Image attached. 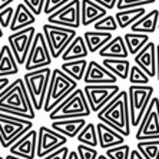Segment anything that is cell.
Returning <instances> with one entry per match:
<instances>
[{
  "label": "cell",
  "instance_id": "1",
  "mask_svg": "<svg viewBox=\"0 0 159 159\" xmlns=\"http://www.w3.org/2000/svg\"><path fill=\"white\" fill-rule=\"evenodd\" d=\"M0 112L33 120L36 109L26 88L25 79H16L0 93Z\"/></svg>",
  "mask_w": 159,
  "mask_h": 159
},
{
  "label": "cell",
  "instance_id": "2",
  "mask_svg": "<svg viewBox=\"0 0 159 159\" xmlns=\"http://www.w3.org/2000/svg\"><path fill=\"white\" fill-rule=\"evenodd\" d=\"M98 119L99 122H103L109 125L111 128L116 129L123 136L130 135V111H129V95L125 90L116 95L113 99L98 112Z\"/></svg>",
  "mask_w": 159,
  "mask_h": 159
},
{
  "label": "cell",
  "instance_id": "3",
  "mask_svg": "<svg viewBox=\"0 0 159 159\" xmlns=\"http://www.w3.org/2000/svg\"><path fill=\"white\" fill-rule=\"evenodd\" d=\"M76 89H78V80L72 79L60 67L59 69H53L43 111L46 113H50L56 106H59L63 100L66 99L70 93H73Z\"/></svg>",
  "mask_w": 159,
  "mask_h": 159
},
{
  "label": "cell",
  "instance_id": "4",
  "mask_svg": "<svg viewBox=\"0 0 159 159\" xmlns=\"http://www.w3.org/2000/svg\"><path fill=\"white\" fill-rule=\"evenodd\" d=\"M92 113L90 105L88 102L86 93L83 89H76L63 100L59 106H56L50 113V120H59V119H70V118H86Z\"/></svg>",
  "mask_w": 159,
  "mask_h": 159
},
{
  "label": "cell",
  "instance_id": "5",
  "mask_svg": "<svg viewBox=\"0 0 159 159\" xmlns=\"http://www.w3.org/2000/svg\"><path fill=\"white\" fill-rule=\"evenodd\" d=\"M30 129H33L32 119L0 112V145L2 148H10L17 139L26 135Z\"/></svg>",
  "mask_w": 159,
  "mask_h": 159
},
{
  "label": "cell",
  "instance_id": "6",
  "mask_svg": "<svg viewBox=\"0 0 159 159\" xmlns=\"http://www.w3.org/2000/svg\"><path fill=\"white\" fill-rule=\"evenodd\" d=\"M52 72L53 70L50 67H42V69H36L32 72H26L23 76L36 112L42 111L44 107V100L48 95L49 83L52 79Z\"/></svg>",
  "mask_w": 159,
  "mask_h": 159
},
{
  "label": "cell",
  "instance_id": "7",
  "mask_svg": "<svg viewBox=\"0 0 159 159\" xmlns=\"http://www.w3.org/2000/svg\"><path fill=\"white\" fill-rule=\"evenodd\" d=\"M129 95V111L132 126H139L153 98V88L151 85H130L128 89Z\"/></svg>",
  "mask_w": 159,
  "mask_h": 159
},
{
  "label": "cell",
  "instance_id": "8",
  "mask_svg": "<svg viewBox=\"0 0 159 159\" xmlns=\"http://www.w3.org/2000/svg\"><path fill=\"white\" fill-rule=\"evenodd\" d=\"M43 34L46 37L48 46L50 49L53 59H59L63 55V52L67 49V46L72 43L76 34V29H69V27L57 26V25H52V23H46L42 27Z\"/></svg>",
  "mask_w": 159,
  "mask_h": 159
},
{
  "label": "cell",
  "instance_id": "9",
  "mask_svg": "<svg viewBox=\"0 0 159 159\" xmlns=\"http://www.w3.org/2000/svg\"><path fill=\"white\" fill-rule=\"evenodd\" d=\"M52 60V53H50L43 32H37L32 43V48H30L27 60L25 63V69L26 72H32L36 69H42V67H49Z\"/></svg>",
  "mask_w": 159,
  "mask_h": 159
},
{
  "label": "cell",
  "instance_id": "10",
  "mask_svg": "<svg viewBox=\"0 0 159 159\" xmlns=\"http://www.w3.org/2000/svg\"><path fill=\"white\" fill-rule=\"evenodd\" d=\"M136 141H149V139H159V99L152 98L148 109L145 112L141 125L138 126L135 133Z\"/></svg>",
  "mask_w": 159,
  "mask_h": 159
},
{
  "label": "cell",
  "instance_id": "11",
  "mask_svg": "<svg viewBox=\"0 0 159 159\" xmlns=\"http://www.w3.org/2000/svg\"><path fill=\"white\" fill-rule=\"evenodd\" d=\"M36 33L37 32L34 26H30L23 30H19V32H11V34L7 36V43L19 65L25 66Z\"/></svg>",
  "mask_w": 159,
  "mask_h": 159
},
{
  "label": "cell",
  "instance_id": "12",
  "mask_svg": "<svg viewBox=\"0 0 159 159\" xmlns=\"http://www.w3.org/2000/svg\"><path fill=\"white\" fill-rule=\"evenodd\" d=\"M67 139L69 138L55 130L52 126H40L37 130V158H44L66 146Z\"/></svg>",
  "mask_w": 159,
  "mask_h": 159
},
{
  "label": "cell",
  "instance_id": "13",
  "mask_svg": "<svg viewBox=\"0 0 159 159\" xmlns=\"http://www.w3.org/2000/svg\"><path fill=\"white\" fill-rule=\"evenodd\" d=\"M48 23L78 30V27L82 26L80 0H70L59 10L53 11L52 15L48 16Z\"/></svg>",
  "mask_w": 159,
  "mask_h": 159
},
{
  "label": "cell",
  "instance_id": "14",
  "mask_svg": "<svg viewBox=\"0 0 159 159\" xmlns=\"http://www.w3.org/2000/svg\"><path fill=\"white\" fill-rule=\"evenodd\" d=\"M83 90L86 93L92 112L98 113L120 92V88L116 83L113 85H85Z\"/></svg>",
  "mask_w": 159,
  "mask_h": 159
},
{
  "label": "cell",
  "instance_id": "15",
  "mask_svg": "<svg viewBox=\"0 0 159 159\" xmlns=\"http://www.w3.org/2000/svg\"><path fill=\"white\" fill-rule=\"evenodd\" d=\"M85 85H113L118 82V78L112 73L103 63H98L96 60H90L86 69Z\"/></svg>",
  "mask_w": 159,
  "mask_h": 159
},
{
  "label": "cell",
  "instance_id": "16",
  "mask_svg": "<svg viewBox=\"0 0 159 159\" xmlns=\"http://www.w3.org/2000/svg\"><path fill=\"white\" fill-rule=\"evenodd\" d=\"M11 155L25 159H34L37 156V130L30 129L26 135L15 142L9 148Z\"/></svg>",
  "mask_w": 159,
  "mask_h": 159
},
{
  "label": "cell",
  "instance_id": "17",
  "mask_svg": "<svg viewBox=\"0 0 159 159\" xmlns=\"http://www.w3.org/2000/svg\"><path fill=\"white\" fill-rule=\"evenodd\" d=\"M135 65L143 69L149 75V78H156V44L149 42L141 52L133 57Z\"/></svg>",
  "mask_w": 159,
  "mask_h": 159
},
{
  "label": "cell",
  "instance_id": "18",
  "mask_svg": "<svg viewBox=\"0 0 159 159\" xmlns=\"http://www.w3.org/2000/svg\"><path fill=\"white\" fill-rule=\"evenodd\" d=\"M98 138H99V148L100 149H109L118 145H122L125 142V136L119 133L116 129L111 128L109 125L103 122L98 123Z\"/></svg>",
  "mask_w": 159,
  "mask_h": 159
},
{
  "label": "cell",
  "instance_id": "19",
  "mask_svg": "<svg viewBox=\"0 0 159 159\" xmlns=\"http://www.w3.org/2000/svg\"><path fill=\"white\" fill-rule=\"evenodd\" d=\"M80 13L82 26H89L105 17L107 15V10L93 0H80Z\"/></svg>",
  "mask_w": 159,
  "mask_h": 159
},
{
  "label": "cell",
  "instance_id": "20",
  "mask_svg": "<svg viewBox=\"0 0 159 159\" xmlns=\"http://www.w3.org/2000/svg\"><path fill=\"white\" fill-rule=\"evenodd\" d=\"M55 130L65 135L67 138H78L80 130L86 126L85 118H70V119H59V120H52L50 125Z\"/></svg>",
  "mask_w": 159,
  "mask_h": 159
},
{
  "label": "cell",
  "instance_id": "21",
  "mask_svg": "<svg viewBox=\"0 0 159 159\" xmlns=\"http://www.w3.org/2000/svg\"><path fill=\"white\" fill-rule=\"evenodd\" d=\"M36 17L33 11L30 10L25 3H19L15 9V16H13V22H11L9 29L11 32H19L26 27L33 26V23H36Z\"/></svg>",
  "mask_w": 159,
  "mask_h": 159
},
{
  "label": "cell",
  "instance_id": "22",
  "mask_svg": "<svg viewBox=\"0 0 159 159\" xmlns=\"http://www.w3.org/2000/svg\"><path fill=\"white\" fill-rule=\"evenodd\" d=\"M129 50L125 43L123 36H115L111 42H107L99 50L100 57H115V59H126L129 56Z\"/></svg>",
  "mask_w": 159,
  "mask_h": 159
},
{
  "label": "cell",
  "instance_id": "23",
  "mask_svg": "<svg viewBox=\"0 0 159 159\" xmlns=\"http://www.w3.org/2000/svg\"><path fill=\"white\" fill-rule=\"evenodd\" d=\"M158 25H159V10L155 9V10L146 11L139 20H136V22L133 23L132 26H130V32L152 34L156 32Z\"/></svg>",
  "mask_w": 159,
  "mask_h": 159
},
{
  "label": "cell",
  "instance_id": "24",
  "mask_svg": "<svg viewBox=\"0 0 159 159\" xmlns=\"http://www.w3.org/2000/svg\"><path fill=\"white\" fill-rule=\"evenodd\" d=\"M19 65L9 44H3L0 49V78H9L19 73Z\"/></svg>",
  "mask_w": 159,
  "mask_h": 159
},
{
  "label": "cell",
  "instance_id": "25",
  "mask_svg": "<svg viewBox=\"0 0 159 159\" xmlns=\"http://www.w3.org/2000/svg\"><path fill=\"white\" fill-rule=\"evenodd\" d=\"M89 55L88 44L85 42L83 36H76L72 40V43L67 46V49L63 52V55L60 56V59L63 62H69V60H78V59H85Z\"/></svg>",
  "mask_w": 159,
  "mask_h": 159
},
{
  "label": "cell",
  "instance_id": "26",
  "mask_svg": "<svg viewBox=\"0 0 159 159\" xmlns=\"http://www.w3.org/2000/svg\"><path fill=\"white\" fill-rule=\"evenodd\" d=\"M85 42L88 44L89 53H96L103 48L107 42L113 39L111 32H100V30H88L83 33Z\"/></svg>",
  "mask_w": 159,
  "mask_h": 159
},
{
  "label": "cell",
  "instance_id": "27",
  "mask_svg": "<svg viewBox=\"0 0 159 159\" xmlns=\"http://www.w3.org/2000/svg\"><path fill=\"white\" fill-rule=\"evenodd\" d=\"M102 63H103V66H106L118 79H120V80H128L130 67H132V65H130V62L128 59L105 57Z\"/></svg>",
  "mask_w": 159,
  "mask_h": 159
},
{
  "label": "cell",
  "instance_id": "28",
  "mask_svg": "<svg viewBox=\"0 0 159 159\" xmlns=\"http://www.w3.org/2000/svg\"><path fill=\"white\" fill-rule=\"evenodd\" d=\"M146 13L145 7H133V9H125V10L116 11V22L119 25V29H126L130 27L133 23L139 20L142 16Z\"/></svg>",
  "mask_w": 159,
  "mask_h": 159
},
{
  "label": "cell",
  "instance_id": "29",
  "mask_svg": "<svg viewBox=\"0 0 159 159\" xmlns=\"http://www.w3.org/2000/svg\"><path fill=\"white\" fill-rule=\"evenodd\" d=\"M88 60L86 59H78V60H69V62H63L60 69L66 75H69L75 80H83L88 69Z\"/></svg>",
  "mask_w": 159,
  "mask_h": 159
},
{
  "label": "cell",
  "instance_id": "30",
  "mask_svg": "<svg viewBox=\"0 0 159 159\" xmlns=\"http://www.w3.org/2000/svg\"><path fill=\"white\" fill-rule=\"evenodd\" d=\"M123 39H125V43L128 46V50L132 56L138 55L142 49L149 43V34L145 33H135V32H130V33L123 34Z\"/></svg>",
  "mask_w": 159,
  "mask_h": 159
},
{
  "label": "cell",
  "instance_id": "31",
  "mask_svg": "<svg viewBox=\"0 0 159 159\" xmlns=\"http://www.w3.org/2000/svg\"><path fill=\"white\" fill-rule=\"evenodd\" d=\"M78 142L92 148H96L99 145V138H98V126L95 123H86V126L80 130V133L78 135Z\"/></svg>",
  "mask_w": 159,
  "mask_h": 159
},
{
  "label": "cell",
  "instance_id": "32",
  "mask_svg": "<svg viewBox=\"0 0 159 159\" xmlns=\"http://www.w3.org/2000/svg\"><path fill=\"white\" fill-rule=\"evenodd\" d=\"M136 149L143 155L145 159H159V139L138 141Z\"/></svg>",
  "mask_w": 159,
  "mask_h": 159
},
{
  "label": "cell",
  "instance_id": "33",
  "mask_svg": "<svg viewBox=\"0 0 159 159\" xmlns=\"http://www.w3.org/2000/svg\"><path fill=\"white\" fill-rule=\"evenodd\" d=\"M130 85H149V75L141 69V67L138 66V65H133L130 67V72H129V78H128Z\"/></svg>",
  "mask_w": 159,
  "mask_h": 159
},
{
  "label": "cell",
  "instance_id": "34",
  "mask_svg": "<svg viewBox=\"0 0 159 159\" xmlns=\"http://www.w3.org/2000/svg\"><path fill=\"white\" fill-rule=\"evenodd\" d=\"M95 30H100V32H116L119 29V25L116 22V17L112 15H106L105 17H102L100 20H98L96 23H93Z\"/></svg>",
  "mask_w": 159,
  "mask_h": 159
},
{
  "label": "cell",
  "instance_id": "35",
  "mask_svg": "<svg viewBox=\"0 0 159 159\" xmlns=\"http://www.w3.org/2000/svg\"><path fill=\"white\" fill-rule=\"evenodd\" d=\"M105 155L109 159H129L130 148L129 145L122 143V145H118V146H113V148L106 149Z\"/></svg>",
  "mask_w": 159,
  "mask_h": 159
},
{
  "label": "cell",
  "instance_id": "36",
  "mask_svg": "<svg viewBox=\"0 0 159 159\" xmlns=\"http://www.w3.org/2000/svg\"><path fill=\"white\" fill-rule=\"evenodd\" d=\"M156 0H118L116 9L118 10H125V9L133 7H145L146 4H153Z\"/></svg>",
  "mask_w": 159,
  "mask_h": 159
},
{
  "label": "cell",
  "instance_id": "37",
  "mask_svg": "<svg viewBox=\"0 0 159 159\" xmlns=\"http://www.w3.org/2000/svg\"><path fill=\"white\" fill-rule=\"evenodd\" d=\"M76 152L80 159H98L99 156V152L98 149L92 148V146H88V145H83V143H79L76 146Z\"/></svg>",
  "mask_w": 159,
  "mask_h": 159
},
{
  "label": "cell",
  "instance_id": "38",
  "mask_svg": "<svg viewBox=\"0 0 159 159\" xmlns=\"http://www.w3.org/2000/svg\"><path fill=\"white\" fill-rule=\"evenodd\" d=\"M13 16H15V9L11 7V6L0 10V25H2L3 29L10 27L11 22H13Z\"/></svg>",
  "mask_w": 159,
  "mask_h": 159
},
{
  "label": "cell",
  "instance_id": "39",
  "mask_svg": "<svg viewBox=\"0 0 159 159\" xmlns=\"http://www.w3.org/2000/svg\"><path fill=\"white\" fill-rule=\"evenodd\" d=\"M70 0H46V4H44V15H52L53 11L59 10L60 7H63L65 4H67Z\"/></svg>",
  "mask_w": 159,
  "mask_h": 159
},
{
  "label": "cell",
  "instance_id": "40",
  "mask_svg": "<svg viewBox=\"0 0 159 159\" xmlns=\"http://www.w3.org/2000/svg\"><path fill=\"white\" fill-rule=\"evenodd\" d=\"M23 3L26 4L30 10L33 11L36 16L42 15L44 10V4H46V0H23Z\"/></svg>",
  "mask_w": 159,
  "mask_h": 159
},
{
  "label": "cell",
  "instance_id": "41",
  "mask_svg": "<svg viewBox=\"0 0 159 159\" xmlns=\"http://www.w3.org/2000/svg\"><path fill=\"white\" fill-rule=\"evenodd\" d=\"M69 153H70V149L67 148V146H63V148L55 151L53 153L44 156V158H40V159H67Z\"/></svg>",
  "mask_w": 159,
  "mask_h": 159
},
{
  "label": "cell",
  "instance_id": "42",
  "mask_svg": "<svg viewBox=\"0 0 159 159\" xmlns=\"http://www.w3.org/2000/svg\"><path fill=\"white\" fill-rule=\"evenodd\" d=\"M93 2H96L98 4L103 6L106 10H112V9H115L116 4H118V0H93Z\"/></svg>",
  "mask_w": 159,
  "mask_h": 159
},
{
  "label": "cell",
  "instance_id": "43",
  "mask_svg": "<svg viewBox=\"0 0 159 159\" xmlns=\"http://www.w3.org/2000/svg\"><path fill=\"white\" fill-rule=\"evenodd\" d=\"M10 83H11V82H10V79H9V78H0V93L3 92L4 89L7 88Z\"/></svg>",
  "mask_w": 159,
  "mask_h": 159
},
{
  "label": "cell",
  "instance_id": "44",
  "mask_svg": "<svg viewBox=\"0 0 159 159\" xmlns=\"http://www.w3.org/2000/svg\"><path fill=\"white\" fill-rule=\"evenodd\" d=\"M129 159H145V158H143V155H142L141 152L138 151V149H133V151H130Z\"/></svg>",
  "mask_w": 159,
  "mask_h": 159
},
{
  "label": "cell",
  "instance_id": "45",
  "mask_svg": "<svg viewBox=\"0 0 159 159\" xmlns=\"http://www.w3.org/2000/svg\"><path fill=\"white\" fill-rule=\"evenodd\" d=\"M156 80L159 82V44H156Z\"/></svg>",
  "mask_w": 159,
  "mask_h": 159
},
{
  "label": "cell",
  "instance_id": "46",
  "mask_svg": "<svg viewBox=\"0 0 159 159\" xmlns=\"http://www.w3.org/2000/svg\"><path fill=\"white\" fill-rule=\"evenodd\" d=\"M13 2H15V0H0V10H3V9L9 7Z\"/></svg>",
  "mask_w": 159,
  "mask_h": 159
},
{
  "label": "cell",
  "instance_id": "47",
  "mask_svg": "<svg viewBox=\"0 0 159 159\" xmlns=\"http://www.w3.org/2000/svg\"><path fill=\"white\" fill-rule=\"evenodd\" d=\"M67 159H80L79 158V155H78V152H76V149H75V151H70V153H69Z\"/></svg>",
  "mask_w": 159,
  "mask_h": 159
},
{
  "label": "cell",
  "instance_id": "48",
  "mask_svg": "<svg viewBox=\"0 0 159 159\" xmlns=\"http://www.w3.org/2000/svg\"><path fill=\"white\" fill-rule=\"evenodd\" d=\"M6 159H25V158H20V156H16V155H11V153H9V155L6 156Z\"/></svg>",
  "mask_w": 159,
  "mask_h": 159
},
{
  "label": "cell",
  "instance_id": "49",
  "mask_svg": "<svg viewBox=\"0 0 159 159\" xmlns=\"http://www.w3.org/2000/svg\"><path fill=\"white\" fill-rule=\"evenodd\" d=\"M98 159H109V158H107L106 155H99L98 156Z\"/></svg>",
  "mask_w": 159,
  "mask_h": 159
},
{
  "label": "cell",
  "instance_id": "50",
  "mask_svg": "<svg viewBox=\"0 0 159 159\" xmlns=\"http://www.w3.org/2000/svg\"><path fill=\"white\" fill-rule=\"evenodd\" d=\"M3 37V27H2V25H0V39Z\"/></svg>",
  "mask_w": 159,
  "mask_h": 159
},
{
  "label": "cell",
  "instance_id": "51",
  "mask_svg": "<svg viewBox=\"0 0 159 159\" xmlns=\"http://www.w3.org/2000/svg\"><path fill=\"white\" fill-rule=\"evenodd\" d=\"M0 159H6V158H3V156H0Z\"/></svg>",
  "mask_w": 159,
  "mask_h": 159
},
{
  "label": "cell",
  "instance_id": "52",
  "mask_svg": "<svg viewBox=\"0 0 159 159\" xmlns=\"http://www.w3.org/2000/svg\"><path fill=\"white\" fill-rule=\"evenodd\" d=\"M158 30H159V25H158Z\"/></svg>",
  "mask_w": 159,
  "mask_h": 159
},
{
  "label": "cell",
  "instance_id": "53",
  "mask_svg": "<svg viewBox=\"0 0 159 159\" xmlns=\"http://www.w3.org/2000/svg\"><path fill=\"white\" fill-rule=\"evenodd\" d=\"M0 49H2V44H0Z\"/></svg>",
  "mask_w": 159,
  "mask_h": 159
}]
</instances>
